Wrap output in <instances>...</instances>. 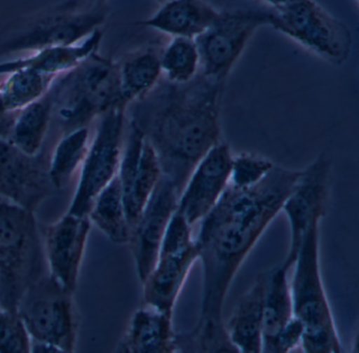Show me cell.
Wrapping results in <instances>:
<instances>
[{
    "label": "cell",
    "mask_w": 359,
    "mask_h": 353,
    "mask_svg": "<svg viewBox=\"0 0 359 353\" xmlns=\"http://www.w3.org/2000/svg\"><path fill=\"white\" fill-rule=\"evenodd\" d=\"M49 176V157L26 154L0 138V199L36 212L54 194Z\"/></svg>",
    "instance_id": "obj_13"
},
{
    "label": "cell",
    "mask_w": 359,
    "mask_h": 353,
    "mask_svg": "<svg viewBox=\"0 0 359 353\" xmlns=\"http://www.w3.org/2000/svg\"><path fill=\"white\" fill-rule=\"evenodd\" d=\"M163 81L174 85L190 83L201 74V58L195 39L171 37L161 49Z\"/></svg>",
    "instance_id": "obj_28"
},
{
    "label": "cell",
    "mask_w": 359,
    "mask_h": 353,
    "mask_svg": "<svg viewBox=\"0 0 359 353\" xmlns=\"http://www.w3.org/2000/svg\"><path fill=\"white\" fill-rule=\"evenodd\" d=\"M323 218L311 222L304 233L290 283L294 315L304 325L302 347L308 353H340L342 344L323 286L319 258Z\"/></svg>",
    "instance_id": "obj_6"
},
{
    "label": "cell",
    "mask_w": 359,
    "mask_h": 353,
    "mask_svg": "<svg viewBox=\"0 0 359 353\" xmlns=\"http://www.w3.org/2000/svg\"><path fill=\"white\" fill-rule=\"evenodd\" d=\"M15 114L16 113H10L6 110L0 98V138L8 140Z\"/></svg>",
    "instance_id": "obj_33"
},
{
    "label": "cell",
    "mask_w": 359,
    "mask_h": 353,
    "mask_svg": "<svg viewBox=\"0 0 359 353\" xmlns=\"http://www.w3.org/2000/svg\"><path fill=\"white\" fill-rule=\"evenodd\" d=\"M95 1H106V0H95Z\"/></svg>",
    "instance_id": "obj_36"
},
{
    "label": "cell",
    "mask_w": 359,
    "mask_h": 353,
    "mask_svg": "<svg viewBox=\"0 0 359 353\" xmlns=\"http://www.w3.org/2000/svg\"><path fill=\"white\" fill-rule=\"evenodd\" d=\"M28 329L18 310H0V353L31 352Z\"/></svg>",
    "instance_id": "obj_30"
},
{
    "label": "cell",
    "mask_w": 359,
    "mask_h": 353,
    "mask_svg": "<svg viewBox=\"0 0 359 353\" xmlns=\"http://www.w3.org/2000/svg\"><path fill=\"white\" fill-rule=\"evenodd\" d=\"M275 164L270 159L252 152L233 154L229 185L238 189H249L262 182Z\"/></svg>",
    "instance_id": "obj_29"
},
{
    "label": "cell",
    "mask_w": 359,
    "mask_h": 353,
    "mask_svg": "<svg viewBox=\"0 0 359 353\" xmlns=\"http://www.w3.org/2000/svg\"><path fill=\"white\" fill-rule=\"evenodd\" d=\"M53 114L54 100L50 89L43 98L16 113L8 140L26 154H41Z\"/></svg>",
    "instance_id": "obj_23"
},
{
    "label": "cell",
    "mask_w": 359,
    "mask_h": 353,
    "mask_svg": "<svg viewBox=\"0 0 359 353\" xmlns=\"http://www.w3.org/2000/svg\"><path fill=\"white\" fill-rule=\"evenodd\" d=\"M128 127L117 176L132 227L146 207L163 173L158 157L140 127L132 119Z\"/></svg>",
    "instance_id": "obj_14"
},
{
    "label": "cell",
    "mask_w": 359,
    "mask_h": 353,
    "mask_svg": "<svg viewBox=\"0 0 359 353\" xmlns=\"http://www.w3.org/2000/svg\"><path fill=\"white\" fill-rule=\"evenodd\" d=\"M195 239L192 234V226L176 209L170 220L161 241L159 254L175 253L194 245Z\"/></svg>",
    "instance_id": "obj_31"
},
{
    "label": "cell",
    "mask_w": 359,
    "mask_h": 353,
    "mask_svg": "<svg viewBox=\"0 0 359 353\" xmlns=\"http://www.w3.org/2000/svg\"><path fill=\"white\" fill-rule=\"evenodd\" d=\"M108 13L106 1L65 0L20 16L0 30V58L74 45L102 28Z\"/></svg>",
    "instance_id": "obj_3"
},
{
    "label": "cell",
    "mask_w": 359,
    "mask_h": 353,
    "mask_svg": "<svg viewBox=\"0 0 359 353\" xmlns=\"http://www.w3.org/2000/svg\"><path fill=\"white\" fill-rule=\"evenodd\" d=\"M175 338L173 315L144 305L132 315L116 351L123 353L177 352Z\"/></svg>",
    "instance_id": "obj_19"
},
{
    "label": "cell",
    "mask_w": 359,
    "mask_h": 353,
    "mask_svg": "<svg viewBox=\"0 0 359 353\" xmlns=\"http://www.w3.org/2000/svg\"><path fill=\"white\" fill-rule=\"evenodd\" d=\"M178 199L177 189L161 175L146 207L131 227L128 245L140 283L150 274L158 260L161 241L170 220L177 209Z\"/></svg>",
    "instance_id": "obj_15"
},
{
    "label": "cell",
    "mask_w": 359,
    "mask_h": 353,
    "mask_svg": "<svg viewBox=\"0 0 359 353\" xmlns=\"http://www.w3.org/2000/svg\"><path fill=\"white\" fill-rule=\"evenodd\" d=\"M197 260L196 241L182 251L159 254L154 268L142 283L144 305L173 315L178 296Z\"/></svg>",
    "instance_id": "obj_17"
},
{
    "label": "cell",
    "mask_w": 359,
    "mask_h": 353,
    "mask_svg": "<svg viewBox=\"0 0 359 353\" xmlns=\"http://www.w3.org/2000/svg\"><path fill=\"white\" fill-rule=\"evenodd\" d=\"M287 269L283 266L270 270L264 300L262 344L274 338L294 317Z\"/></svg>",
    "instance_id": "obj_26"
},
{
    "label": "cell",
    "mask_w": 359,
    "mask_h": 353,
    "mask_svg": "<svg viewBox=\"0 0 359 353\" xmlns=\"http://www.w3.org/2000/svg\"><path fill=\"white\" fill-rule=\"evenodd\" d=\"M47 274L35 213L0 199V306L18 310L27 292Z\"/></svg>",
    "instance_id": "obj_4"
},
{
    "label": "cell",
    "mask_w": 359,
    "mask_h": 353,
    "mask_svg": "<svg viewBox=\"0 0 359 353\" xmlns=\"http://www.w3.org/2000/svg\"><path fill=\"white\" fill-rule=\"evenodd\" d=\"M0 310H1V306H0Z\"/></svg>",
    "instance_id": "obj_37"
},
{
    "label": "cell",
    "mask_w": 359,
    "mask_h": 353,
    "mask_svg": "<svg viewBox=\"0 0 359 353\" xmlns=\"http://www.w3.org/2000/svg\"><path fill=\"white\" fill-rule=\"evenodd\" d=\"M269 26L334 66L348 62L352 52L350 29L315 0H287L269 8Z\"/></svg>",
    "instance_id": "obj_7"
},
{
    "label": "cell",
    "mask_w": 359,
    "mask_h": 353,
    "mask_svg": "<svg viewBox=\"0 0 359 353\" xmlns=\"http://www.w3.org/2000/svg\"><path fill=\"white\" fill-rule=\"evenodd\" d=\"M102 37L104 32L102 29H98L87 39L74 45L43 48L29 53L26 58L3 60L0 62V76L18 69L27 68L57 79L98 51Z\"/></svg>",
    "instance_id": "obj_21"
},
{
    "label": "cell",
    "mask_w": 359,
    "mask_h": 353,
    "mask_svg": "<svg viewBox=\"0 0 359 353\" xmlns=\"http://www.w3.org/2000/svg\"><path fill=\"white\" fill-rule=\"evenodd\" d=\"M88 218L92 226L94 225L111 243L127 245L131 227L128 220L118 176H115L94 199Z\"/></svg>",
    "instance_id": "obj_24"
},
{
    "label": "cell",
    "mask_w": 359,
    "mask_h": 353,
    "mask_svg": "<svg viewBox=\"0 0 359 353\" xmlns=\"http://www.w3.org/2000/svg\"><path fill=\"white\" fill-rule=\"evenodd\" d=\"M269 26V9L234 8L219 11L211 26L195 39L201 74L226 84L252 37Z\"/></svg>",
    "instance_id": "obj_8"
},
{
    "label": "cell",
    "mask_w": 359,
    "mask_h": 353,
    "mask_svg": "<svg viewBox=\"0 0 359 353\" xmlns=\"http://www.w3.org/2000/svg\"><path fill=\"white\" fill-rule=\"evenodd\" d=\"M159 3L163 4L165 3V1H168V0H158Z\"/></svg>",
    "instance_id": "obj_35"
},
{
    "label": "cell",
    "mask_w": 359,
    "mask_h": 353,
    "mask_svg": "<svg viewBox=\"0 0 359 353\" xmlns=\"http://www.w3.org/2000/svg\"><path fill=\"white\" fill-rule=\"evenodd\" d=\"M161 49V46H146L117 62L121 98L128 108L149 95L163 79Z\"/></svg>",
    "instance_id": "obj_22"
},
{
    "label": "cell",
    "mask_w": 359,
    "mask_h": 353,
    "mask_svg": "<svg viewBox=\"0 0 359 353\" xmlns=\"http://www.w3.org/2000/svg\"><path fill=\"white\" fill-rule=\"evenodd\" d=\"M332 163L323 153L299 176L283 203L281 211L287 215L290 226V246L281 266L293 267L302 245V239L311 222L317 218H325L330 195Z\"/></svg>",
    "instance_id": "obj_11"
},
{
    "label": "cell",
    "mask_w": 359,
    "mask_h": 353,
    "mask_svg": "<svg viewBox=\"0 0 359 353\" xmlns=\"http://www.w3.org/2000/svg\"><path fill=\"white\" fill-rule=\"evenodd\" d=\"M232 156L230 146L220 142L201 159L189 176L178 199L177 211L191 226L208 215L228 187Z\"/></svg>",
    "instance_id": "obj_16"
},
{
    "label": "cell",
    "mask_w": 359,
    "mask_h": 353,
    "mask_svg": "<svg viewBox=\"0 0 359 353\" xmlns=\"http://www.w3.org/2000/svg\"><path fill=\"white\" fill-rule=\"evenodd\" d=\"M262 1L266 3L270 9H274V8L280 7L283 4L287 3V0H262Z\"/></svg>",
    "instance_id": "obj_34"
},
{
    "label": "cell",
    "mask_w": 359,
    "mask_h": 353,
    "mask_svg": "<svg viewBox=\"0 0 359 353\" xmlns=\"http://www.w3.org/2000/svg\"><path fill=\"white\" fill-rule=\"evenodd\" d=\"M89 126L66 132L49 157V176L56 190L66 188L79 173L91 144Z\"/></svg>",
    "instance_id": "obj_25"
},
{
    "label": "cell",
    "mask_w": 359,
    "mask_h": 353,
    "mask_svg": "<svg viewBox=\"0 0 359 353\" xmlns=\"http://www.w3.org/2000/svg\"><path fill=\"white\" fill-rule=\"evenodd\" d=\"M304 325L294 315L291 321L274 336L262 344V352L287 353L302 345Z\"/></svg>",
    "instance_id": "obj_32"
},
{
    "label": "cell",
    "mask_w": 359,
    "mask_h": 353,
    "mask_svg": "<svg viewBox=\"0 0 359 353\" xmlns=\"http://www.w3.org/2000/svg\"><path fill=\"white\" fill-rule=\"evenodd\" d=\"M51 93L65 132L89 126L113 109H128L121 98L118 64L98 51L57 77Z\"/></svg>",
    "instance_id": "obj_5"
},
{
    "label": "cell",
    "mask_w": 359,
    "mask_h": 353,
    "mask_svg": "<svg viewBox=\"0 0 359 353\" xmlns=\"http://www.w3.org/2000/svg\"><path fill=\"white\" fill-rule=\"evenodd\" d=\"M270 270L260 272L239 298L224 327L237 352H262L264 300Z\"/></svg>",
    "instance_id": "obj_18"
},
{
    "label": "cell",
    "mask_w": 359,
    "mask_h": 353,
    "mask_svg": "<svg viewBox=\"0 0 359 353\" xmlns=\"http://www.w3.org/2000/svg\"><path fill=\"white\" fill-rule=\"evenodd\" d=\"M5 76V81L0 84V98L10 113H18L43 98L56 79L27 68L12 71Z\"/></svg>",
    "instance_id": "obj_27"
},
{
    "label": "cell",
    "mask_w": 359,
    "mask_h": 353,
    "mask_svg": "<svg viewBox=\"0 0 359 353\" xmlns=\"http://www.w3.org/2000/svg\"><path fill=\"white\" fill-rule=\"evenodd\" d=\"M300 170L275 167L255 186L228 185L215 207L201 220L197 235L203 265V298L196 325L176 333L177 352H237L224 327V300L235 275L264 231L281 212Z\"/></svg>",
    "instance_id": "obj_1"
},
{
    "label": "cell",
    "mask_w": 359,
    "mask_h": 353,
    "mask_svg": "<svg viewBox=\"0 0 359 353\" xmlns=\"http://www.w3.org/2000/svg\"><path fill=\"white\" fill-rule=\"evenodd\" d=\"M73 295L48 273L29 289L18 312L32 342H47L62 353L74 352L79 319Z\"/></svg>",
    "instance_id": "obj_9"
},
{
    "label": "cell",
    "mask_w": 359,
    "mask_h": 353,
    "mask_svg": "<svg viewBox=\"0 0 359 353\" xmlns=\"http://www.w3.org/2000/svg\"><path fill=\"white\" fill-rule=\"evenodd\" d=\"M224 85L201 74L184 85L161 79L149 95L135 102L131 119L154 149L161 173L180 195L197 164L222 142Z\"/></svg>",
    "instance_id": "obj_2"
},
{
    "label": "cell",
    "mask_w": 359,
    "mask_h": 353,
    "mask_svg": "<svg viewBox=\"0 0 359 353\" xmlns=\"http://www.w3.org/2000/svg\"><path fill=\"white\" fill-rule=\"evenodd\" d=\"M218 14L219 10L207 0H168L137 25L170 37L195 39L211 26Z\"/></svg>",
    "instance_id": "obj_20"
},
{
    "label": "cell",
    "mask_w": 359,
    "mask_h": 353,
    "mask_svg": "<svg viewBox=\"0 0 359 353\" xmlns=\"http://www.w3.org/2000/svg\"><path fill=\"white\" fill-rule=\"evenodd\" d=\"M92 224L88 215L67 211L41 228L47 273L62 289L74 294Z\"/></svg>",
    "instance_id": "obj_12"
},
{
    "label": "cell",
    "mask_w": 359,
    "mask_h": 353,
    "mask_svg": "<svg viewBox=\"0 0 359 353\" xmlns=\"http://www.w3.org/2000/svg\"><path fill=\"white\" fill-rule=\"evenodd\" d=\"M126 112L116 108L100 117L89 151L79 173V182L68 211L88 215L94 199L117 175L123 142Z\"/></svg>",
    "instance_id": "obj_10"
}]
</instances>
